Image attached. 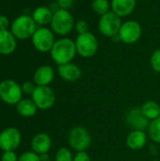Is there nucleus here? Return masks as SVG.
Wrapping results in <instances>:
<instances>
[{"mask_svg": "<svg viewBox=\"0 0 160 161\" xmlns=\"http://www.w3.org/2000/svg\"><path fill=\"white\" fill-rule=\"evenodd\" d=\"M91 8L94 13L102 16L111 10V6L108 0H93L91 2Z\"/></svg>", "mask_w": 160, "mask_h": 161, "instance_id": "nucleus-23", "label": "nucleus"}, {"mask_svg": "<svg viewBox=\"0 0 160 161\" xmlns=\"http://www.w3.org/2000/svg\"><path fill=\"white\" fill-rule=\"evenodd\" d=\"M18 161H41V158H40V155H38L37 153L33 152V151H30V152H25L23 153Z\"/></svg>", "mask_w": 160, "mask_h": 161, "instance_id": "nucleus-27", "label": "nucleus"}, {"mask_svg": "<svg viewBox=\"0 0 160 161\" xmlns=\"http://www.w3.org/2000/svg\"><path fill=\"white\" fill-rule=\"evenodd\" d=\"M58 75L67 82H74L78 80L82 75V71L78 65L73 62L58 66Z\"/></svg>", "mask_w": 160, "mask_h": 161, "instance_id": "nucleus-13", "label": "nucleus"}, {"mask_svg": "<svg viewBox=\"0 0 160 161\" xmlns=\"http://www.w3.org/2000/svg\"><path fill=\"white\" fill-rule=\"evenodd\" d=\"M74 19L72 13L66 9H58L54 12L50 27L58 36H67L74 29Z\"/></svg>", "mask_w": 160, "mask_h": 161, "instance_id": "nucleus-2", "label": "nucleus"}, {"mask_svg": "<svg viewBox=\"0 0 160 161\" xmlns=\"http://www.w3.org/2000/svg\"><path fill=\"white\" fill-rule=\"evenodd\" d=\"M55 78V71L50 65L40 66L34 74L33 79L36 86H48Z\"/></svg>", "mask_w": 160, "mask_h": 161, "instance_id": "nucleus-18", "label": "nucleus"}, {"mask_svg": "<svg viewBox=\"0 0 160 161\" xmlns=\"http://www.w3.org/2000/svg\"><path fill=\"white\" fill-rule=\"evenodd\" d=\"M74 2L75 0H56L58 7L60 9H66V10L71 9L74 7Z\"/></svg>", "mask_w": 160, "mask_h": 161, "instance_id": "nucleus-28", "label": "nucleus"}, {"mask_svg": "<svg viewBox=\"0 0 160 161\" xmlns=\"http://www.w3.org/2000/svg\"><path fill=\"white\" fill-rule=\"evenodd\" d=\"M74 42L77 54L80 57L86 58L93 57L97 53L99 48L98 39L91 32H87L78 35Z\"/></svg>", "mask_w": 160, "mask_h": 161, "instance_id": "nucleus-4", "label": "nucleus"}, {"mask_svg": "<svg viewBox=\"0 0 160 161\" xmlns=\"http://www.w3.org/2000/svg\"><path fill=\"white\" fill-rule=\"evenodd\" d=\"M76 54L74 41L67 37L57 40L50 51L51 58L58 66L72 62Z\"/></svg>", "mask_w": 160, "mask_h": 161, "instance_id": "nucleus-1", "label": "nucleus"}, {"mask_svg": "<svg viewBox=\"0 0 160 161\" xmlns=\"http://www.w3.org/2000/svg\"><path fill=\"white\" fill-rule=\"evenodd\" d=\"M147 139H148V134L145 131L132 130L126 136L125 143L129 149L133 151H138L144 148L147 142Z\"/></svg>", "mask_w": 160, "mask_h": 161, "instance_id": "nucleus-14", "label": "nucleus"}, {"mask_svg": "<svg viewBox=\"0 0 160 161\" xmlns=\"http://www.w3.org/2000/svg\"><path fill=\"white\" fill-rule=\"evenodd\" d=\"M69 145L76 152H84L91 144V136L87 128L75 126L72 128L68 135Z\"/></svg>", "mask_w": 160, "mask_h": 161, "instance_id": "nucleus-6", "label": "nucleus"}, {"mask_svg": "<svg viewBox=\"0 0 160 161\" xmlns=\"http://www.w3.org/2000/svg\"><path fill=\"white\" fill-rule=\"evenodd\" d=\"M31 41L36 50L41 53H47L51 51L56 42L55 33L51 28L46 26H40L36 29L31 38Z\"/></svg>", "mask_w": 160, "mask_h": 161, "instance_id": "nucleus-7", "label": "nucleus"}, {"mask_svg": "<svg viewBox=\"0 0 160 161\" xmlns=\"http://www.w3.org/2000/svg\"><path fill=\"white\" fill-rule=\"evenodd\" d=\"M141 111L150 121L160 116V105L156 101H147L141 107Z\"/></svg>", "mask_w": 160, "mask_h": 161, "instance_id": "nucleus-21", "label": "nucleus"}, {"mask_svg": "<svg viewBox=\"0 0 160 161\" xmlns=\"http://www.w3.org/2000/svg\"><path fill=\"white\" fill-rule=\"evenodd\" d=\"M73 161H91V159L89 154H87L86 151H84V152H77L74 157Z\"/></svg>", "mask_w": 160, "mask_h": 161, "instance_id": "nucleus-31", "label": "nucleus"}, {"mask_svg": "<svg viewBox=\"0 0 160 161\" xmlns=\"http://www.w3.org/2000/svg\"><path fill=\"white\" fill-rule=\"evenodd\" d=\"M9 27V20L7 16L0 14V30H8Z\"/></svg>", "mask_w": 160, "mask_h": 161, "instance_id": "nucleus-32", "label": "nucleus"}, {"mask_svg": "<svg viewBox=\"0 0 160 161\" xmlns=\"http://www.w3.org/2000/svg\"><path fill=\"white\" fill-rule=\"evenodd\" d=\"M31 99L39 109L47 110L55 105L56 95L49 86H37L31 94Z\"/></svg>", "mask_w": 160, "mask_h": 161, "instance_id": "nucleus-10", "label": "nucleus"}, {"mask_svg": "<svg viewBox=\"0 0 160 161\" xmlns=\"http://www.w3.org/2000/svg\"><path fill=\"white\" fill-rule=\"evenodd\" d=\"M22 87L12 79L0 82V99L8 105H16L23 98Z\"/></svg>", "mask_w": 160, "mask_h": 161, "instance_id": "nucleus-8", "label": "nucleus"}, {"mask_svg": "<svg viewBox=\"0 0 160 161\" xmlns=\"http://www.w3.org/2000/svg\"><path fill=\"white\" fill-rule=\"evenodd\" d=\"M150 63L153 68V70L157 73L160 74V48L156 49L153 54L151 55Z\"/></svg>", "mask_w": 160, "mask_h": 161, "instance_id": "nucleus-25", "label": "nucleus"}, {"mask_svg": "<svg viewBox=\"0 0 160 161\" xmlns=\"http://www.w3.org/2000/svg\"><path fill=\"white\" fill-rule=\"evenodd\" d=\"M125 122L133 130L142 131L147 129L150 124V120L146 118L141 108H131L125 115Z\"/></svg>", "mask_w": 160, "mask_h": 161, "instance_id": "nucleus-12", "label": "nucleus"}, {"mask_svg": "<svg viewBox=\"0 0 160 161\" xmlns=\"http://www.w3.org/2000/svg\"><path fill=\"white\" fill-rule=\"evenodd\" d=\"M54 12L49 7L46 6H40L36 8L32 13V18L37 24V25L40 26H46L47 25H50L52 18H53Z\"/></svg>", "mask_w": 160, "mask_h": 161, "instance_id": "nucleus-19", "label": "nucleus"}, {"mask_svg": "<svg viewBox=\"0 0 160 161\" xmlns=\"http://www.w3.org/2000/svg\"><path fill=\"white\" fill-rule=\"evenodd\" d=\"M16 110L19 115L25 118L33 117L37 112V106L32 99H22L16 105Z\"/></svg>", "mask_w": 160, "mask_h": 161, "instance_id": "nucleus-20", "label": "nucleus"}, {"mask_svg": "<svg viewBox=\"0 0 160 161\" xmlns=\"http://www.w3.org/2000/svg\"><path fill=\"white\" fill-rule=\"evenodd\" d=\"M122 24V18L110 10L108 13L100 16L98 22V29L103 36L114 38L118 35Z\"/></svg>", "mask_w": 160, "mask_h": 161, "instance_id": "nucleus-5", "label": "nucleus"}, {"mask_svg": "<svg viewBox=\"0 0 160 161\" xmlns=\"http://www.w3.org/2000/svg\"><path fill=\"white\" fill-rule=\"evenodd\" d=\"M74 29L78 35L90 32V25L87 21L85 20H78L74 24Z\"/></svg>", "mask_w": 160, "mask_h": 161, "instance_id": "nucleus-26", "label": "nucleus"}, {"mask_svg": "<svg viewBox=\"0 0 160 161\" xmlns=\"http://www.w3.org/2000/svg\"><path fill=\"white\" fill-rule=\"evenodd\" d=\"M149 138L156 143H160V116L158 118L150 121L147 128Z\"/></svg>", "mask_w": 160, "mask_h": 161, "instance_id": "nucleus-22", "label": "nucleus"}, {"mask_svg": "<svg viewBox=\"0 0 160 161\" xmlns=\"http://www.w3.org/2000/svg\"><path fill=\"white\" fill-rule=\"evenodd\" d=\"M37 28V24L32 16L26 14L18 16L10 25V31L18 40H27L32 38Z\"/></svg>", "mask_w": 160, "mask_h": 161, "instance_id": "nucleus-3", "label": "nucleus"}, {"mask_svg": "<svg viewBox=\"0 0 160 161\" xmlns=\"http://www.w3.org/2000/svg\"><path fill=\"white\" fill-rule=\"evenodd\" d=\"M19 158L15 154L14 151H7L4 152L2 157H1V161H18Z\"/></svg>", "mask_w": 160, "mask_h": 161, "instance_id": "nucleus-30", "label": "nucleus"}, {"mask_svg": "<svg viewBox=\"0 0 160 161\" xmlns=\"http://www.w3.org/2000/svg\"><path fill=\"white\" fill-rule=\"evenodd\" d=\"M22 135L18 128L8 127L0 133V149L3 152L15 151L20 145Z\"/></svg>", "mask_w": 160, "mask_h": 161, "instance_id": "nucleus-11", "label": "nucleus"}, {"mask_svg": "<svg viewBox=\"0 0 160 161\" xmlns=\"http://www.w3.org/2000/svg\"><path fill=\"white\" fill-rule=\"evenodd\" d=\"M142 35V27L136 20H128L122 24L118 33L120 42L125 44H133L137 42Z\"/></svg>", "mask_w": 160, "mask_h": 161, "instance_id": "nucleus-9", "label": "nucleus"}, {"mask_svg": "<svg viewBox=\"0 0 160 161\" xmlns=\"http://www.w3.org/2000/svg\"><path fill=\"white\" fill-rule=\"evenodd\" d=\"M17 46L16 38L10 30H0V54L8 56L12 54Z\"/></svg>", "mask_w": 160, "mask_h": 161, "instance_id": "nucleus-17", "label": "nucleus"}, {"mask_svg": "<svg viewBox=\"0 0 160 161\" xmlns=\"http://www.w3.org/2000/svg\"><path fill=\"white\" fill-rule=\"evenodd\" d=\"M36 84L31 82V81H25L23 83V85L21 86L22 87V91H23V93H25V94H32L33 92L35 91L36 87L35 86Z\"/></svg>", "mask_w": 160, "mask_h": 161, "instance_id": "nucleus-29", "label": "nucleus"}, {"mask_svg": "<svg viewBox=\"0 0 160 161\" xmlns=\"http://www.w3.org/2000/svg\"><path fill=\"white\" fill-rule=\"evenodd\" d=\"M52 146V140L46 133H38L31 140L32 151L38 155L47 154Z\"/></svg>", "mask_w": 160, "mask_h": 161, "instance_id": "nucleus-16", "label": "nucleus"}, {"mask_svg": "<svg viewBox=\"0 0 160 161\" xmlns=\"http://www.w3.org/2000/svg\"><path fill=\"white\" fill-rule=\"evenodd\" d=\"M111 10L121 18L129 16L136 8L137 0H111Z\"/></svg>", "mask_w": 160, "mask_h": 161, "instance_id": "nucleus-15", "label": "nucleus"}, {"mask_svg": "<svg viewBox=\"0 0 160 161\" xmlns=\"http://www.w3.org/2000/svg\"><path fill=\"white\" fill-rule=\"evenodd\" d=\"M74 157L72 152L67 147L59 148L55 156V161H73Z\"/></svg>", "mask_w": 160, "mask_h": 161, "instance_id": "nucleus-24", "label": "nucleus"}]
</instances>
